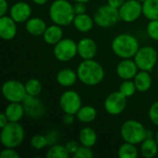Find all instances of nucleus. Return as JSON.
<instances>
[{
  "label": "nucleus",
  "mask_w": 158,
  "mask_h": 158,
  "mask_svg": "<svg viewBox=\"0 0 158 158\" xmlns=\"http://www.w3.org/2000/svg\"><path fill=\"white\" fill-rule=\"evenodd\" d=\"M76 71L79 81L86 86H96L105 78L103 66L94 59L82 60L79 64Z\"/></svg>",
  "instance_id": "f257e3e1"
},
{
  "label": "nucleus",
  "mask_w": 158,
  "mask_h": 158,
  "mask_svg": "<svg viewBox=\"0 0 158 158\" xmlns=\"http://www.w3.org/2000/svg\"><path fill=\"white\" fill-rule=\"evenodd\" d=\"M48 14L52 22L61 27L72 24L76 16L73 5L68 0H55L50 5Z\"/></svg>",
  "instance_id": "f03ea898"
},
{
  "label": "nucleus",
  "mask_w": 158,
  "mask_h": 158,
  "mask_svg": "<svg viewBox=\"0 0 158 158\" xmlns=\"http://www.w3.org/2000/svg\"><path fill=\"white\" fill-rule=\"evenodd\" d=\"M140 48L137 38L129 33H120L117 35L112 43L111 49L113 53L119 58H132Z\"/></svg>",
  "instance_id": "7ed1b4c3"
},
{
  "label": "nucleus",
  "mask_w": 158,
  "mask_h": 158,
  "mask_svg": "<svg viewBox=\"0 0 158 158\" xmlns=\"http://www.w3.org/2000/svg\"><path fill=\"white\" fill-rule=\"evenodd\" d=\"M120 135L124 142L133 144H141V143L148 137H154L150 130H146L143 123L136 119L126 120L120 127Z\"/></svg>",
  "instance_id": "20e7f679"
},
{
  "label": "nucleus",
  "mask_w": 158,
  "mask_h": 158,
  "mask_svg": "<svg viewBox=\"0 0 158 158\" xmlns=\"http://www.w3.org/2000/svg\"><path fill=\"white\" fill-rule=\"evenodd\" d=\"M25 131L19 122H8L1 129L0 140L4 147L17 148L24 141Z\"/></svg>",
  "instance_id": "39448f33"
},
{
  "label": "nucleus",
  "mask_w": 158,
  "mask_h": 158,
  "mask_svg": "<svg viewBox=\"0 0 158 158\" xmlns=\"http://www.w3.org/2000/svg\"><path fill=\"white\" fill-rule=\"evenodd\" d=\"M94 23L101 28H111L119 20L120 16L118 8H115L108 4L99 6L94 15Z\"/></svg>",
  "instance_id": "423d86ee"
},
{
  "label": "nucleus",
  "mask_w": 158,
  "mask_h": 158,
  "mask_svg": "<svg viewBox=\"0 0 158 158\" xmlns=\"http://www.w3.org/2000/svg\"><path fill=\"white\" fill-rule=\"evenodd\" d=\"M140 70H145L151 72L157 64V51L149 45H144L139 48L136 55L133 57Z\"/></svg>",
  "instance_id": "0eeeda50"
},
{
  "label": "nucleus",
  "mask_w": 158,
  "mask_h": 158,
  "mask_svg": "<svg viewBox=\"0 0 158 158\" xmlns=\"http://www.w3.org/2000/svg\"><path fill=\"white\" fill-rule=\"evenodd\" d=\"M2 95L9 103H22L27 95L25 85L17 80H8L2 85Z\"/></svg>",
  "instance_id": "6e6552de"
},
{
  "label": "nucleus",
  "mask_w": 158,
  "mask_h": 158,
  "mask_svg": "<svg viewBox=\"0 0 158 158\" xmlns=\"http://www.w3.org/2000/svg\"><path fill=\"white\" fill-rule=\"evenodd\" d=\"M54 56L61 62H68L78 55V44L70 38H63L54 45Z\"/></svg>",
  "instance_id": "1a4fd4ad"
},
{
  "label": "nucleus",
  "mask_w": 158,
  "mask_h": 158,
  "mask_svg": "<svg viewBox=\"0 0 158 158\" xmlns=\"http://www.w3.org/2000/svg\"><path fill=\"white\" fill-rule=\"evenodd\" d=\"M120 20L131 23L136 21L143 15V3L138 0H126L118 8Z\"/></svg>",
  "instance_id": "9d476101"
},
{
  "label": "nucleus",
  "mask_w": 158,
  "mask_h": 158,
  "mask_svg": "<svg viewBox=\"0 0 158 158\" xmlns=\"http://www.w3.org/2000/svg\"><path fill=\"white\" fill-rule=\"evenodd\" d=\"M59 106L64 113L76 115L79 109L82 106L81 97L73 90L66 91L59 98Z\"/></svg>",
  "instance_id": "9b49d317"
},
{
  "label": "nucleus",
  "mask_w": 158,
  "mask_h": 158,
  "mask_svg": "<svg viewBox=\"0 0 158 158\" xmlns=\"http://www.w3.org/2000/svg\"><path fill=\"white\" fill-rule=\"evenodd\" d=\"M106 111L111 116L120 115L127 106V97L124 96L119 91L113 92L107 95L104 102Z\"/></svg>",
  "instance_id": "f8f14e48"
},
{
  "label": "nucleus",
  "mask_w": 158,
  "mask_h": 158,
  "mask_svg": "<svg viewBox=\"0 0 158 158\" xmlns=\"http://www.w3.org/2000/svg\"><path fill=\"white\" fill-rule=\"evenodd\" d=\"M22 104L24 106L25 115L28 118H40L46 112L44 104L38 98V96H32V95L27 94Z\"/></svg>",
  "instance_id": "ddd939ff"
},
{
  "label": "nucleus",
  "mask_w": 158,
  "mask_h": 158,
  "mask_svg": "<svg viewBox=\"0 0 158 158\" xmlns=\"http://www.w3.org/2000/svg\"><path fill=\"white\" fill-rule=\"evenodd\" d=\"M9 16L17 22H26L31 16V6L24 1H18L9 8Z\"/></svg>",
  "instance_id": "4468645a"
},
{
  "label": "nucleus",
  "mask_w": 158,
  "mask_h": 158,
  "mask_svg": "<svg viewBox=\"0 0 158 158\" xmlns=\"http://www.w3.org/2000/svg\"><path fill=\"white\" fill-rule=\"evenodd\" d=\"M117 74L118 76L124 80H133L136 74L139 71V68L135 63L134 59L131 58H125L122 59L117 66Z\"/></svg>",
  "instance_id": "2eb2a0df"
},
{
  "label": "nucleus",
  "mask_w": 158,
  "mask_h": 158,
  "mask_svg": "<svg viewBox=\"0 0 158 158\" xmlns=\"http://www.w3.org/2000/svg\"><path fill=\"white\" fill-rule=\"evenodd\" d=\"M78 55L82 60L94 59L97 54V44L89 37L81 39L78 43Z\"/></svg>",
  "instance_id": "dca6fc26"
},
{
  "label": "nucleus",
  "mask_w": 158,
  "mask_h": 158,
  "mask_svg": "<svg viewBox=\"0 0 158 158\" xmlns=\"http://www.w3.org/2000/svg\"><path fill=\"white\" fill-rule=\"evenodd\" d=\"M17 22L10 16L0 17V37L5 41H10L17 35Z\"/></svg>",
  "instance_id": "f3484780"
},
{
  "label": "nucleus",
  "mask_w": 158,
  "mask_h": 158,
  "mask_svg": "<svg viewBox=\"0 0 158 158\" xmlns=\"http://www.w3.org/2000/svg\"><path fill=\"white\" fill-rule=\"evenodd\" d=\"M56 82L63 87H71L73 86L78 79L77 71H74L71 69L65 68L60 69L56 76Z\"/></svg>",
  "instance_id": "a211bd4d"
},
{
  "label": "nucleus",
  "mask_w": 158,
  "mask_h": 158,
  "mask_svg": "<svg viewBox=\"0 0 158 158\" xmlns=\"http://www.w3.org/2000/svg\"><path fill=\"white\" fill-rule=\"evenodd\" d=\"M47 28V25L45 21L38 17L30 18L25 24V29L27 32L32 36H43L45 30Z\"/></svg>",
  "instance_id": "6ab92c4d"
},
{
  "label": "nucleus",
  "mask_w": 158,
  "mask_h": 158,
  "mask_svg": "<svg viewBox=\"0 0 158 158\" xmlns=\"http://www.w3.org/2000/svg\"><path fill=\"white\" fill-rule=\"evenodd\" d=\"M43 38L47 44L55 45L59 41L63 39V30L62 27L56 24H53L47 26L44 33L43 34Z\"/></svg>",
  "instance_id": "aec40b11"
},
{
  "label": "nucleus",
  "mask_w": 158,
  "mask_h": 158,
  "mask_svg": "<svg viewBox=\"0 0 158 158\" xmlns=\"http://www.w3.org/2000/svg\"><path fill=\"white\" fill-rule=\"evenodd\" d=\"M133 81L135 83L137 91L141 93H146L147 91H149L153 84V80L150 72L145 70L138 71L136 76L133 78Z\"/></svg>",
  "instance_id": "412c9836"
},
{
  "label": "nucleus",
  "mask_w": 158,
  "mask_h": 158,
  "mask_svg": "<svg viewBox=\"0 0 158 158\" xmlns=\"http://www.w3.org/2000/svg\"><path fill=\"white\" fill-rule=\"evenodd\" d=\"M4 112L9 122H19L25 116V110L22 103H9Z\"/></svg>",
  "instance_id": "4be33fe9"
},
{
  "label": "nucleus",
  "mask_w": 158,
  "mask_h": 158,
  "mask_svg": "<svg viewBox=\"0 0 158 158\" xmlns=\"http://www.w3.org/2000/svg\"><path fill=\"white\" fill-rule=\"evenodd\" d=\"M75 29L81 32H88L90 31L94 24V18L89 16L86 13L77 14L74 18L73 23Z\"/></svg>",
  "instance_id": "5701e85b"
},
{
  "label": "nucleus",
  "mask_w": 158,
  "mask_h": 158,
  "mask_svg": "<svg viewBox=\"0 0 158 158\" xmlns=\"http://www.w3.org/2000/svg\"><path fill=\"white\" fill-rule=\"evenodd\" d=\"M79 142L81 145L87 147H94L97 142L96 131L90 127H85L81 129L79 132Z\"/></svg>",
  "instance_id": "b1692460"
},
{
  "label": "nucleus",
  "mask_w": 158,
  "mask_h": 158,
  "mask_svg": "<svg viewBox=\"0 0 158 158\" xmlns=\"http://www.w3.org/2000/svg\"><path fill=\"white\" fill-rule=\"evenodd\" d=\"M97 118V110L93 106H81L76 114V118L81 123H92Z\"/></svg>",
  "instance_id": "393cba45"
},
{
  "label": "nucleus",
  "mask_w": 158,
  "mask_h": 158,
  "mask_svg": "<svg viewBox=\"0 0 158 158\" xmlns=\"http://www.w3.org/2000/svg\"><path fill=\"white\" fill-rule=\"evenodd\" d=\"M158 153V144L155 137H148L141 143V154L143 157L153 158Z\"/></svg>",
  "instance_id": "a878e982"
},
{
  "label": "nucleus",
  "mask_w": 158,
  "mask_h": 158,
  "mask_svg": "<svg viewBox=\"0 0 158 158\" xmlns=\"http://www.w3.org/2000/svg\"><path fill=\"white\" fill-rule=\"evenodd\" d=\"M143 15L149 20L158 19V0H146L143 3Z\"/></svg>",
  "instance_id": "bb28decb"
},
{
  "label": "nucleus",
  "mask_w": 158,
  "mask_h": 158,
  "mask_svg": "<svg viewBox=\"0 0 158 158\" xmlns=\"http://www.w3.org/2000/svg\"><path fill=\"white\" fill-rule=\"evenodd\" d=\"M118 156L120 158H137L139 156V152L136 144L125 142L119 146Z\"/></svg>",
  "instance_id": "cd10ccee"
},
{
  "label": "nucleus",
  "mask_w": 158,
  "mask_h": 158,
  "mask_svg": "<svg viewBox=\"0 0 158 158\" xmlns=\"http://www.w3.org/2000/svg\"><path fill=\"white\" fill-rule=\"evenodd\" d=\"M69 156L70 155L69 154L65 145L56 143L50 146L45 156L47 158H68L69 157Z\"/></svg>",
  "instance_id": "c85d7f7f"
},
{
  "label": "nucleus",
  "mask_w": 158,
  "mask_h": 158,
  "mask_svg": "<svg viewBox=\"0 0 158 158\" xmlns=\"http://www.w3.org/2000/svg\"><path fill=\"white\" fill-rule=\"evenodd\" d=\"M24 85H25V90H26L27 94L32 95V96H38L41 94L42 89H43L41 81L35 78L28 80L24 83Z\"/></svg>",
  "instance_id": "c756f323"
},
{
  "label": "nucleus",
  "mask_w": 158,
  "mask_h": 158,
  "mask_svg": "<svg viewBox=\"0 0 158 158\" xmlns=\"http://www.w3.org/2000/svg\"><path fill=\"white\" fill-rule=\"evenodd\" d=\"M118 91L127 98L131 97L132 95H134V94L137 92L135 83L133 81V80H124L121 84L119 85Z\"/></svg>",
  "instance_id": "7c9ffc66"
},
{
  "label": "nucleus",
  "mask_w": 158,
  "mask_h": 158,
  "mask_svg": "<svg viewBox=\"0 0 158 158\" xmlns=\"http://www.w3.org/2000/svg\"><path fill=\"white\" fill-rule=\"evenodd\" d=\"M30 144L35 150H42L46 146H49L46 135H43V134L33 135L30 141Z\"/></svg>",
  "instance_id": "2f4dec72"
},
{
  "label": "nucleus",
  "mask_w": 158,
  "mask_h": 158,
  "mask_svg": "<svg viewBox=\"0 0 158 158\" xmlns=\"http://www.w3.org/2000/svg\"><path fill=\"white\" fill-rule=\"evenodd\" d=\"M146 31L151 39L158 42V19L149 20L146 26Z\"/></svg>",
  "instance_id": "473e14b6"
},
{
  "label": "nucleus",
  "mask_w": 158,
  "mask_h": 158,
  "mask_svg": "<svg viewBox=\"0 0 158 158\" xmlns=\"http://www.w3.org/2000/svg\"><path fill=\"white\" fill-rule=\"evenodd\" d=\"M94 156V152L91 147H87L84 145H80L77 152L73 155L75 158H92Z\"/></svg>",
  "instance_id": "72a5a7b5"
},
{
  "label": "nucleus",
  "mask_w": 158,
  "mask_h": 158,
  "mask_svg": "<svg viewBox=\"0 0 158 158\" xmlns=\"http://www.w3.org/2000/svg\"><path fill=\"white\" fill-rule=\"evenodd\" d=\"M148 116L152 123L158 127V101L151 105L148 111Z\"/></svg>",
  "instance_id": "f704fd0d"
},
{
  "label": "nucleus",
  "mask_w": 158,
  "mask_h": 158,
  "mask_svg": "<svg viewBox=\"0 0 158 158\" xmlns=\"http://www.w3.org/2000/svg\"><path fill=\"white\" fill-rule=\"evenodd\" d=\"M19 154L16 151V148L5 147L0 153V157L2 158H19Z\"/></svg>",
  "instance_id": "c9c22d12"
},
{
  "label": "nucleus",
  "mask_w": 158,
  "mask_h": 158,
  "mask_svg": "<svg viewBox=\"0 0 158 158\" xmlns=\"http://www.w3.org/2000/svg\"><path fill=\"white\" fill-rule=\"evenodd\" d=\"M46 137H47V140H48L49 146H52V145L57 143L58 139H59V133H58L57 131L53 130V131H50L46 134Z\"/></svg>",
  "instance_id": "e433bc0d"
},
{
  "label": "nucleus",
  "mask_w": 158,
  "mask_h": 158,
  "mask_svg": "<svg viewBox=\"0 0 158 158\" xmlns=\"http://www.w3.org/2000/svg\"><path fill=\"white\" fill-rule=\"evenodd\" d=\"M79 143L76 142V141H69V142H67L65 143V146H66V148H67V150H68V152H69V154L70 156H73L77 152L78 148L80 147Z\"/></svg>",
  "instance_id": "4c0bfd02"
},
{
  "label": "nucleus",
  "mask_w": 158,
  "mask_h": 158,
  "mask_svg": "<svg viewBox=\"0 0 158 158\" xmlns=\"http://www.w3.org/2000/svg\"><path fill=\"white\" fill-rule=\"evenodd\" d=\"M74 6V11L75 14H82V13H86V4L85 3H81V2H75V4L73 5Z\"/></svg>",
  "instance_id": "58836bf2"
},
{
  "label": "nucleus",
  "mask_w": 158,
  "mask_h": 158,
  "mask_svg": "<svg viewBox=\"0 0 158 158\" xmlns=\"http://www.w3.org/2000/svg\"><path fill=\"white\" fill-rule=\"evenodd\" d=\"M7 12H9L7 1L6 0H0V17L6 16Z\"/></svg>",
  "instance_id": "ea45409f"
},
{
  "label": "nucleus",
  "mask_w": 158,
  "mask_h": 158,
  "mask_svg": "<svg viewBox=\"0 0 158 158\" xmlns=\"http://www.w3.org/2000/svg\"><path fill=\"white\" fill-rule=\"evenodd\" d=\"M75 116L76 115H72V114H68V113H65L64 116H63V118H62V121L65 125L67 126H69L71 125L73 122H74V119H75Z\"/></svg>",
  "instance_id": "a19ab883"
},
{
  "label": "nucleus",
  "mask_w": 158,
  "mask_h": 158,
  "mask_svg": "<svg viewBox=\"0 0 158 158\" xmlns=\"http://www.w3.org/2000/svg\"><path fill=\"white\" fill-rule=\"evenodd\" d=\"M126 0H107V4L115 8H119L124 3H125Z\"/></svg>",
  "instance_id": "79ce46f5"
},
{
  "label": "nucleus",
  "mask_w": 158,
  "mask_h": 158,
  "mask_svg": "<svg viewBox=\"0 0 158 158\" xmlns=\"http://www.w3.org/2000/svg\"><path fill=\"white\" fill-rule=\"evenodd\" d=\"M8 122H9V120H8L6 115L5 114V112L1 113V114H0V127H1V129L4 128Z\"/></svg>",
  "instance_id": "37998d69"
},
{
  "label": "nucleus",
  "mask_w": 158,
  "mask_h": 158,
  "mask_svg": "<svg viewBox=\"0 0 158 158\" xmlns=\"http://www.w3.org/2000/svg\"><path fill=\"white\" fill-rule=\"evenodd\" d=\"M34 4L38 5V6H44L45 5L49 0H31Z\"/></svg>",
  "instance_id": "c03bdc74"
},
{
  "label": "nucleus",
  "mask_w": 158,
  "mask_h": 158,
  "mask_svg": "<svg viewBox=\"0 0 158 158\" xmlns=\"http://www.w3.org/2000/svg\"><path fill=\"white\" fill-rule=\"evenodd\" d=\"M72 1H74V2H81V3H88V2H90L91 0H72Z\"/></svg>",
  "instance_id": "a18cd8bd"
},
{
  "label": "nucleus",
  "mask_w": 158,
  "mask_h": 158,
  "mask_svg": "<svg viewBox=\"0 0 158 158\" xmlns=\"http://www.w3.org/2000/svg\"><path fill=\"white\" fill-rule=\"evenodd\" d=\"M155 139H156V143H157V144H158V130L156 131V134H155Z\"/></svg>",
  "instance_id": "49530a36"
},
{
  "label": "nucleus",
  "mask_w": 158,
  "mask_h": 158,
  "mask_svg": "<svg viewBox=\"0 0 158 158\" xmlns=\"http://www.w3.org/2000/svg\"><path fill=\"white\" fill-rule=\"evenodd\" d=\"M139 2H141V3H143L144 1H146V0H138Z\"/></svg>",
  "instance_id": "de8ad7c7"
},
{
  "label": "nucleus",
  "mask_w": 158,
  "mask_h": 158,
  "mask_svg": "<svg viewBox=\"0 0 158 158\" xmlns=\"http://www.w3.org/2000/svg\"><path fill=\"white\" fill-rule=\"evenodd\" d=\"M157 77H158V66H157Z\"/></svg>",
  "instance_id": "09e8293b"
}]
</instances>
